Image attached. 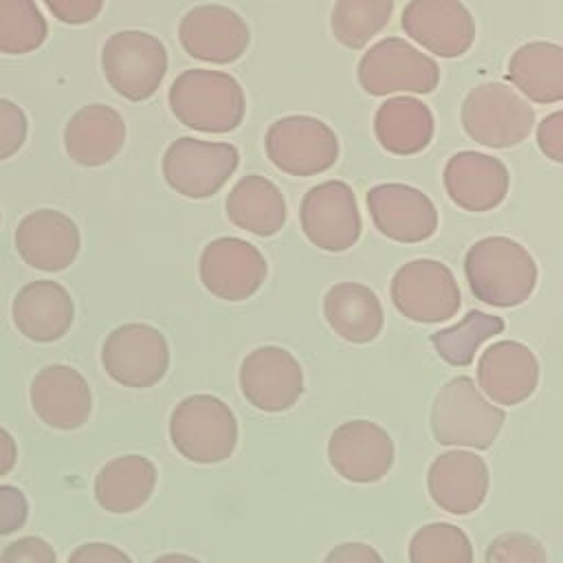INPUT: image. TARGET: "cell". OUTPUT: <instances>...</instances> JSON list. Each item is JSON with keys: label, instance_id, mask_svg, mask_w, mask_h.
Returning <instances> with one entry per match:
<instances>
[{"label": "cell", "instance_id": "32", "mask_svg": "<svg viewBox=\"0 0 563 563\" xmlns=\"http://www.w3.org/2000/svg\"><path fill=\"white\" fill-rule=\"evenodd\" d=\"M391 11L394 0H336L332 33L343 46L358 51L387 26Z\"/></svg>", "mask_w": 563, "mask_h": 563}, {"label": "cell", "instance_id": "27", "mask_svg": "<svg viewBox=\"0 0 563 563\" xmlns=\"http://www.w3.org/2000/svg\"><path fill=\"white\" fill-rule=\"evenodd\" d=\"M156 479L158 471L150 457L136 453L119 455L97 473L95 499L108 512H134L150 501Z\"/></svg>", "mask_w": 563, "mask_h": 563}, {"label": "cell", "instance_id": "18", "mask_svg": "<svg viewBox=\"0 0 563 563\" xmlns=\"http://www.w3.org/2000/svg\"><path fill=\"white\" fill-rule=\"evenodd\" d=\"M374 227L394 242L416 244L438 229V211L427 194L402 183H383L367 191Z\"/></svg>", "mask_w": 563, "mask_h": 563}, {"label": "cell", "instance_id": "16", "mask_svg": "<svg viewBox=\"0 0 563 563\" xmlns=\"http://www.w3.org/2000/svg\"><path fill=\"white\" fill-rule=\"evenodd\" d=\"M405 33L438 57H460L475 42V20L460 0H411L400 20Z\"/></svg>", "mask_w": 563, "mask_h": 563}, {"label": "cell", "instance_id": "41", "mask_svg": "<svg viewBox=\"0 0 563 563\" xmlns=\"http://www.w3.org/2000/svg\"><path fill=\"white\" fill-rule=\"evenodd\" d=\"M68 563H134L121 548L103 541H90L75 548Z\"/></svg>", "mask_w": 563, "mask_h": 563}, {"label": "cell", "instance_id": "11", "mask_svg": "<svg viewBox=\"0 0 563 563\" xmlns=\"http://www.w3.org/2000/svg\"><path fill=\"white\" fill-rule=\"evenodd\" d=\"M101 363L106 374L123 387H154L167 374L169 343L154 325L125 323L106 336Z\"/></svg>", "mask_w": 563, "mask_h": 563}, {"label": "cell", "instance_id": "26", "mask_svg": "<svg viewBox=\"0 0 563 563\" xmlns=\"http://www.w3.org/2000/svg\"><path fill=\"white\" fill-rule=\"evenodd\" d=\"M328 325L347 343L363 345L374 341L385 323L378 295L361 282H339L323 297Z\"/></svg>", "mask_w": 563, "mask_h": 563}, {"label": "cell", "instance_id": "17", "mask_svg": "<svg viewBox=\"0 0 563 563\" xmlns=\"http://www.w3.org/2000/svg\"><path fill=\"white\" fill-rule=\"evenodd\" d=\"M178 37L187 55L211 64L240 59L251 42L249 26L240 13L222 4L189 9L180 20Z\"/></svg>", "mask_w": 563, "mask_h": 563}, {"label": "cell", "instance_id": "36", "mask_svg": "<svg viewBox=\"0 0 563 563\" xmlns=\"http://www.w3.org/2000/svg\"><path fill=\"white\" fill-rule=\"evenodd\" d=\"M29 121L24 110L0 97V161L13 156L26 141Z\"/></svg>", "mask_w": 563, "mask_h": 563}, {"label": "cell", "instance_id": "7", "mask_svg": "<svg viewBox=\"0 0 563 563\" xmlns=\"http://www.w3.org/2000/svg\"><path fill=\"white\" fill-rule=\"evenodd\" d=\"M101 66L114 92L130 101H143L158 90L167 73V51L152 33L119 31L106 40Z\"/></svg>", "mask_w": 563, "mask_h": 563}, {"label": "cell", "instance_id": "24", "mask_svg": "<svg viewBox=\"0 0 563 563\" xmlns=\"http://www.w3.org/2000/svg\"><path fill=\"white\" fill-rule=\"evenodd\" d=\"M11 319L18 332L26 339L35 343H53L70 330L75 303L62 284L53 279H35L15 292Z\"/></svg>", "mask_w": 563, "mask_h": 563}, {"label": "cell", "instance_id": "33", "mask_svg": "<svg viewBox=\"0 0 563 563\" xmlns=\"http://www.w3.org/2000/svg\"><path fill=\"white\" fill-rule=\"evenodd\" d=\"M48 24L35 0H0V53L26 55L46 40Z\"/></svg>", "mask_w": 563, "mask_h": 563}, {"label": "cell", "instance_id": "3", "mask_svg": "<svg viewBox=\"0 0 563 563\" xmlns=\"http://www.w3.org/2000/svg\"><path fill=\"white\" fill-rule=\"evenodd\" d=\"M174 117L200 132H231L244 119V92L235 77L220 70L191 68L180 73L169 88Z\"/></svg>", "mask_w": 563, "mask_h": 563}, {"label": "cell", "instance_id": "44", "mask_svg": "<svg viewBox=\"0 0 563 563\" xmlns=\"http://www.w3.org/2000/svg\"><path fill=\"white\" fill-rule=\"evenodd\" d=\"M152 563H200L198 559L189 556V554H180V552H174V554H163L158 559H154Z\"/></svg>", "mask_w": 563, "mask_h": 563}, {"label": "cell", "instance_id": "23", "mask_svg": "<svg viewBox=\"0 0 563 563\" xmlns=\"http://www.w3.org/2000/svg\"><path fill=\"white\" fill-rule=\"evenodd\" d=\"M477 383L493 402L519 405L539 385V361L519 341L490 343L477 361Z\"/></svg>", "mask_w": 563, "mask_h": 563}, {"label": "cell", "instance_id": "2", "mask_svg": "<svg viewBox=\"0 0 563 563\" xmlns=\"http://www.w3.org/2000/svg\"><path fill=\"white\" fill-rule=\"evenodd\" d=\"M504 422V409L495 407L468 376L444 383L431 407V433L442 446L484 451L493 446Z\"/></svg>", "mask_w": 563, "mask_h": 563}, {"label": "cell", "instance_id": "22", "mask_svg": "<svg viewBox=\"0 0 563 563\" xmlns=\"http://www.w3.org/2000/svg\"><path fill=\"white\" fill-rule=\"evenodd\" d=\"M506 165L488 154L457 152L444 165V189L464 211L482 213L499 207L508 194Z\"/></svg>", "mask_w": 563, "mask_h": 563}, {"label": "cell", "instance_id": "9", "mask_svg": "<svg viewBox=\"0 0 563 563\" xmlns=\"http://www.w3.org/2000/svg\"><path fill=\"white\" fill-rule=\"evenodd\" d=\"M358 81L365 92L385 97L391 92H433L440 84V68L400 37L376 42L358 62Z\"/></svg>", "mask_w": 563, "mask_h": 563}, {"label": "cell", "instance_id": "10", "mask_svg": "<svg viewBox=\"0 0 563 563\" xmlns=\"http://www.w3.org/2000/svg\"><path fill=\"white\" fill-rule=\"evenodd\" d=\"M238 163L240 152L231 143L180 136L163 154V176L185 198H209L224 187Z\"/></svg>", "mask_w": 563, "mask_h": 563}, {"label": "cell", "instance_id": "42", "mask_svg": "<svg viewBox=\"0 0 563 563\" xmlns=\"http://www.w3.org/2000/svg\"><path fill=\"white\" fill-rule=\"evenodd\" d=\"M323 563H385V561L376 548L361 541H350V543L334 545L325 554Z\"/></svg>", "mask_w": 563, "mask_h": 563}, {"label": "cell", "instance_id": "1", "mask_svg": "<svg viewBox=\"0 0 563 563\" xmlns=\"http://www.w3.org/2000/svg\"><path fill=\"white\" fill-rule=\"evenodd\" d=\"M537 262L528 249L506 235L477 240L464 257L471 292L493 308L523 303L537 286Z\"/></svg>", "mask_w": 563, "mask_h": 563}, {"label": "cell", "instance_id": "30", "mask_svg": "<svg viewBox=\"0 0 563 563\" xmlns=\"http://www.w3.org/2000/svg\"><path fill=\"white\" fill-rule=\"evenodd\" d=\"M374 132L383 150L389 154H418L431 143L433 114L429 106L413 97H394L378 106Z\"/></svg>", "mask_w": 563, "mask_h": 563}, {"label": "cell", "instance_id": "4", "mask_svg": "<svg viewBox=\"0 0 563 563\" xmlns=\"http://www.w3.org/2000/svg\"><path fill=\"white\" fill-rule=\"evenodd\" d=\"M174 449L196 464H218L233 455L238 420L231 407L211 394L183 398L169 416Z\"/></svg>", "mask_w": 563, "mask_h": 563}, {"label": "cell", "instance_id": "29", "mask_svg": "<svg viewBox=\"0 0 563 563\" xmlns=\"http://www.w3.org/2000/svg\"><path fill=\"white\" fill-rule=\"evenodd\" d=\"M508 79L534 103H559L563 99V48L554 42L519 46L510 57Z\"/></svg>", "mask_w": 563, "mask_h": 563}, {"label": "cell", "instance_id": "43", "mask_svg": "<svg viewBox=\"0 0 563 563\" xmlns=\"http://www.w3.org/2000/svg\"><path fill=\"white\" fill-rule=\"evenodd\" d=\"M15 462H18V444L13 435L4 427H0V477L11 473Z\"/></svg>", "mask_w": 563, "mask_h": 563}, {"label": "cell", "instance_id": "38", "mask_svg": "<svg viewBox=\"0 0 563 563\" xmlns=\"http://www.w3.org/2000/svg\"><path fill=\"white\" fill-rule=\"evenodd\" d=\"M29 517L26 495L9 484H0V537L18 532Z\"/></svg>", "mask_w": 563, "mask_h": 563}, {"label": "cell", "instance_id": "12", "mask_svg": "<svg viewBox=\"0 0 563 563\" xmlns=\"http://www.w3.org/2000/svg\"><path fill=\"white\" fill-rule=\"evenodd\" d=\"M301 231L310 244L328 253H341L361 238V213L352 187L343 180H325L301 200Z\"/></svg>", "mask_w": 563, "mask_h": 563}, {"label": "cell", "instance_id": "34", "mask_svg": "<svg viewBox=\"0 0 563 563\" xmlns=\"http://www.w3.org/2000/svg\"><path fill=\"white\" fill-rule=\"evenodd\" d=\"M411 563H473V545L466 532L453 523H427L409 541Z\"/></svg>", "mask_w": 563, "mask_h": 563}, {"label": "cell", "instance_id": "14", "mask_svg": "<svg viewBox=\"0 0 563 563\" xmlns=\"http://www.w3.org/2000/svg\"><path fill=\"white\" fill-rule=\"evenodd\" d=\"M238 380L244 398L266 413L290 409L303 394V369L279 345H262L249 352L240 365Z\"/></svg>", "mask_w": 563, "mask_h": 563}, {"label": "cell", "instance_id": "35", "mask_svg": "<svg viewBox=\"0 0 563 563\" xmlns=\"http://www.w3.org/2000/svg\"><path fill=\"white\" fill-rule=\"evenodd\" d=\"M486 563H548L545 545L528 532H504L495 537L484 554Z\"/></svg>", "mask_w": 563, "mask_h": 563}, {"label": "cell", "instance_id": "25", "mask_svg": "<svg viewBox=\"0 0 563 563\" xmlns=\"http://www.w3.org/2000/svg\"><path fill=\"white\" fill-rule=\"evenodd\" d=\"M125 143L123 117L103 103L79 108L64 128V147L68 156L84 167L110 163Z\"/></svg>", "mask_w": 563, "mask_h": 563}, {"label": "cell", "instance_id": "20", "mask_svg": "<svg viewBox=\"0 0 563 563\" xmlns=\"http://www.w3.org/2000/svg\"><path fill=\"white\" fill-rule=\"evenodd\" d=\"M490 486V473L475 451L440 453L427 473V488L438 508L449 515L475 512Z\"/></svg>", "mask_w": 563, "mask_h": 563}, {"label": "cell", "instance_id": "19", "mask_svg": "<svg viewBox=\"0 0 563 563\" xmlns=\"http://www.w3.org/2000/svg\"><path fill=\"white\" fill-rule=\"evenodd\" d=\"M81 249V235L73 218L57 209L26 213L15 229V251L31 268L57 273L68 268Z\"/></svg>", "mask_w": 563, "mask_h": 563}, {"label": "cell", "instance_id": "39", "mask_svg": "<svg viewBox=\"0 0 563 563\" xmlns=\"http://www.w3.org/2000/svg\"><path fill=\"white\" fill-rule=\"evenodd\" d=\"M44 4L64 24H88L103 9V0H44Z\"/></svg>", "mask_w": 563, "mask_h": 563}, {"label": "cell", "instance_id": "37", "mask_svg": "<svg viewBox=\"0 0 563 563\" xmlns=\"http://www.w3.org/2000/svg\"><path fill=\"white\" fill-rule=\"evenodd\" d=\"M0 563H57V554L42 537H20L0 552Z\"/></svg>", "mask_w": 563, "mask_h": 563}, {"label": "cell", "instance_id": "8", "mask_svg": "<svg viewBox=\"0 0 563 563\" xmlns=\"http://www.w3.org/2000/svg\"><path fill=\"white\" fill-rule=\"evenodd\" d=\"M264 147L271 163L290 176L321 174L339 158L334 130L308 114H290L271 123Z\"/></svg>", "mask_w": 563, "mask_h": 563}, {"label": "cell", "instance_id": "28", "mask_svg": "<svg viewBox=\"0 0 563 563\" xmlns=\"http://www.w3.org/2000/svg\"><path fill=\"white\" fill-rule=\"evenodd\" d=\"M227 216L238 229L271 238L286 224V200L273 180L249 174L229 191Z\"/></svg>", "mask_w": 563, "mask_h": 563}, {"label": "cell", "instance_id": "40", "mask_svg": "<svg viewBox=\"0 0 563 563\" xmlns=\"http://www.w3.org/2000/svg\"><path fill=\"white\" fill-rule=\"evenodd\" d=\"M537 141L541 152L554 163H563V112L556 110L539 123Z\"/></svg>", "mask_w": 563, "mask_h": 563}, {"label": "cell", "instance_id": "13", "mask_svg": "<svg viewBox=\"0 0 563 563\" xmlns=\"http://www.w3.org/2000/svg\"><path fill=\"white\" fill-rule=\"evenodd\" d=\"M198 273L213 297L244 301L266 282L268 264L255 244L240 238H216L202 249Z\"/></svg>", "mask_w": 563, "mask_h": 563}, {"label": "cell", "instance_id": "15", "mask_svg": "<svg viewBox=\"0 0 563 563\" xmlns=\"http://www.w3.org/2000/svg\"><path fill=\"white\" fill-rule=\"evenodd\" d=\"M332 468L352 484H374L394 464V440L376 422L350 420L339 424L328 440Z\"/></svg>", "mask_w": 563, "mask_h": 563}, {"label": "cell", "instance_id": "6", "mask_svg": "<svg viewBox=\"0 0 563 563\" xmlns=\"http://www.w3.org/2000/svg\"><path fill=\"white\" fill-rule=\"evenodd\" d=\"M394 308L416 323H444L460 310L462 295L451 268L438 260L402 264L389 286Z\"/></svg>", "mask_w": 563, "mask_h": 563}, {"label": "cell", "instance_id": "31", "mask_svg": "<svg viewBox=\"0 0 563 563\" xmlns=\"http://www.w3.org/2000/svg\"><path fill=\"white\" fill-rule=\"evenodd\" d=\"M506 323L497 314H486L482 310H468L455 325L442 328L431 334V345L453 367H466L473 363L477 347L501 334Z\"/></svg>", "mask_w": 563, "mask_h": 563}, {"label": "cell", "instance_id": "5", "mask_svg": "<svg viewBox=\"0 0 563 563\" xmlns=\"http://www.w3.org/2000/svg\"><path fill=\"white\" fill-rule=\"evenodd\" d=\"M462 125L475 143L506 150L528 139L534 125V110L515 88L488 81L466 95Z\"/></svg>", "mask_w": 563, "mask_h": 563}, {"label": "cell", "instance_id": "21", "mask_svg": "<svg viewBox=\"0 0 563 563\" xmlns=\"http://www.w3.org/2000/svg\"><path fill=\"white\" fill-rule=\"evenodd\" d=\"M31 405L37 418L59 431H73L92 413L88 380L70 365H48L31 383Z\"/></svg>", "mask_w": 563, "mask_h": 563}]
</instances>
